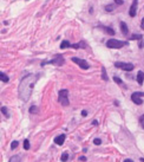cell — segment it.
Wrapping results in <instances>:
<instances>
[{"mask_svg":"<svg viewBox=\"0 0 144 162\" xmlns=\"http://www.w3.org/2000/svg\"><path fill=\"white\" fill-rule=\"evenodd\" d=\"M28 111H30V114H38L39 112V108L37 105H31L30 109H28Z\"/></svg>","mask_w":144,"mask_h":162,"instance_id":"obj_16","label":"cell"},{"mask_svg":"<svg viewBox=\"0 0 144 162\" xmlns=\"http://www.w3.org/2000/svg\"><path fill=\"white\" fill-rule=\"evenodd\" d=\"M130 40H141V39H143V37L141 36V34H132L131 38H129Z\"/></svg>","mask_w":144,"mask_h":162,"instance_id":"obj_19","label":"cell"},{"mask_svg":"<svg viewBox=\"0 0 144 162\" xmlns=\"http://www.w3.org/2000/svg\"><path fill=\"white\" fill-rule=\"evenodd\" d=\"M99 28L102 30V31H104L105 33H108L110 36H115V30L113 28H111V27H108V26H99Z\"/></svg>","mask_w":144,"mask_h":162,"instance_id":"obj_10","label":"cell"},{"mask_svg":"<svg viewBox=\"0 0 144 162\" xmlns=\"http://www.w3.org/2000/svg\"><path fill=\"white\" fill-rule=\"evenodd\" d=\"M64 63H65V59H64L63 56L62 54H57V56H54L53 59H51V60L41 62V66H44L45 64H53V65H57V66H63Z\"/></svg>","mask_w":144,"mask_h":162,"instance_id":"obj_2","label":"cell"},{"mask_svg":"<svg viewBox=\"0 0 144 162\" xmlns=\"http://www.w3.org/2000/svg\"><path fill=\"white\" fill-rule=\"evenodd\" d=\"M0 79L4 82V83H7L9 81V77L6 75V73H4V72H0Z\"/></svg>","mask_w":144,"mask_h":162,"instance_id":"obj_15","label":"cell"},{"mask_svg":"<svg viewBox=\"0 0 144 162\" xmlns=\"http://www.w3.org/2000/svg\"><path fill=\"white\" fill-rule=\"evenodd\" d=\"M67 95H69V91L66 89H63L58 92V102L60 104H63L64 107H67L70 104V101L67 98Z\"/></svg>","mask_w":144,"mask_h":162,"instance_id":"obj_4","label":"cell"},{"mask_svg":"<svg viewBox=\"0 0 144 162\" xmlns=\"http://www.w3.org/2000/svg\"><path fill=\"white\" fill-rule=\"evenodd\" d=\"M138 47H139V49H143V47H144V38H143V39H141V40H139V44H138Z\"/></svg>","mask_w":144,"mask_h":162,"instance_id":"obj_28","label":"cell"},{"mask_svg":"<svg viewBox=\"0 0 144 162\" xmlns=\"http://www.w3.org/2000/svg\"><path fill=\"white\" fill-rule=\"evenodd\" d=\"M137 4H138V0H134V1H132V5L130 6L129 16H130L131 18L136 17V13H137Z\"/></svg>","mask_w":144,"mask_h":162,"instance_id":"obj_7","label":"cell"},{"mask_svg":"<svg viewBox=\"0 0 144 162\" xmlns=\"http://www.w3.org/2000/svg\"><path fill=\"white\" fill-rule=\"evenodd\" d=\"M102 79L105 82L109 81V77H108V75H106V69L104 66H102Z\"/></svg>","mask_w":144,"mask_h":162,"instance_id":"obj_13","label":"cell"},{"mask_svg":"<svg viewBox=\"0 0 144 162\" xmlns=\"http://www.w3.org/2000/svg\"><path fill=\"white\" fill-rule=\"evenodd\" d=\"M115 66L118 68V69H122V70H124V71H132L134 69H135V66H134V64L131 63H124V62H116L115 63Z\"/></svg>","mask_w":144,"mask_h":162,"instance_id":"obj_5","label":"cell"},{"mask_svg":"<svg viewBox=\"0 0 144 162\" xmlns=\"http://www.w3.org/2000/svg\"><path fill=\"white\" fill-rule=\"evenodd\" d=\"M125 45H128V43L120 42V40L113 39V38L109 39L108 42H106V47H109V49H122L123 46H125Z\"/></svg>","mask_w":144,"mask_h":162,"instance_id":"obj_3","label":"cell"},{"mask_svg":"<svg viewBox=\"0 0 144 162\" xmlns=\"http://www.w3.org/2000/svg\"><path fill=\"white\" fill-rule=\"evenodd\" d=\"M141 161H142V162H144V159H143V157H141Z\"/></svg>","mask_w":144,"mask_h":162,"instance_id":"obj_34","label":"cell"},{"mask_svg":"<svg viewBox=\"0 0 144 162\" xmlns=\"http://www.w3.org/2000/svg\"><path fill=\"white\" fill-rule=\"evenodd\" d=\"M18 145H19V142H18V141H13V142L11 143V149H12V150H14V149H16V148L18 147Z\"/></svg>","mask_w":144,"mask_h":162,"instance_id":"obj_24","label":"cell"},{"mask_svg":"<svg viewBox=\"0 0 144 162\" xmlns=\"http://www.w3.org/2000/svg\"><path fill=\"white\" fill-rule=\"evenodd\" d=\"M30 147H31L30 141H28V140H25V141H24V149H25V150H28V149H30Z\"/></svg>","mask_w":144,"mask_h":162,"instance_id":"obj_23","label":"cell"},{"mask_svg":"<svg viewBox=\"0 0 144 162\" xmlns=\"http://www.w3.org/2000/svg\"><path fill=\"white\" fill-rule=\"evenodd\" d=\"M72 62L76 64H78V66L83 69V70H88L90 66H89V64L88 62L85 60V59H80V58H77V57H72Z\"/></svg>","mask_w":144,"mask_h":162,"instance_id":"obj_6","label":"cell"},{"mask_svg":"<svg viewBox=\"0 0 144 162\" xmlns=\"http://www.w3.org/2000/svg\"><path fill=\"white\" fill-rule=\"evenodd\" d=\"M104 9H105L106 12H112V11L115 9V6H113V5H106V6L104 7Z\"/></svg>","mask_w":144,"mask_h":162,"instance_id":"obj_22","label":"cell"},{"mask_svg":"<svg viewBox=\"0 0 144 162\" xmlns=\"http://www.w3.org/2000/svg\"><path fill=\"white\" fill-rule=\"evenodd\" d=\"M1 112L4 114V116L6 117V118H8L9 117V112H8V110H7L6 107H1Z\"/></svg>","mask_w":144,"mask_h":162,"instance_id":"obj_18","label":"cell"},{"mask_svg":"<svg viewBox=\"0 0 144 162\" xmlns=\"http://www.w3.org/2000/svg\"><path fill=\"white\" fill-rule=\"evenodd\" d=\"M67 47H71V44L69 40H63L62 44H60V49H67Z\"/></svg>","mask_w":144,"mask_h":162,"instance_id":"obj_17","label":"cell"},{"mask_svg":"<svg viewBox=\"0 0 144 162\" xmlns=\"http://www.w3.org/2000/svg\"><path fill=\"white\" fill-rule=\"evenodd\" d=\"M39 76L37 75H26L21 81L19 83V88H18V95H19V98L24 102H27L31 95H32V91H33V88H34V84L36 82L38 81Z\"/></svg>","mask_w":144,"mask_h":162,"instance_id":"obj_1","label":"cell"},{"mask_svg":"<svg viewBox=\"0 0 144 162\" xmlns=\"http://www.w3.org/2000/svg\"><path fill=\"white\" fill-rule=\"evenodd\" d=\"M60 160L63 162H66L67 160H69V154L66 153V152H64L63 154H62V157H60Z\"/></svg>","mask_w":144,"mask_h":162,"instance_id":"obj_21","label":"cell"},{"mask_svg":"<svg viewBox=\"0 0 144 162\" xmlns=\"http://www.w3.org/2000/svg\"><path fill=\"white\" fill-rule=\"evenodd\" d=\"M81 116L86 117V116H88V111H86V110H83V111H81Z\"/></svg>","mask_w":144,"mask_h":162,"instance_id":"obj_29","label":"cell"},{"mask_svg":"<svg viewBox=\"0 0 144 162\" xmlns=\"http://www.w3.org/2000/svg\"><path fill=\"white\" fill-rule=\"evenodd\" d=\"M93 143L96 144V145H100V143H102V140H100V138H95V140H93Z\"/></svg>","mask_w":144,"mask_h":162,"instance_id":"obj_25","label":"cell"},{"mask_svg":"<svg viewBox=\"0 0 144 162\" xmlns=\"http://www.w3.org/2000/svg\"><path fill=\"white\" fill-rule=\"evenodd\" d=\"M123 162H134V161H132V160H130V159H125Z\"/></svg>","mask_w":144,"mask_h":162,"instance_id":"obj_33","label":"cell"},{"mask_svg":"<svg viewBox=\"0 0 144 162\" xmlns=\"http://www.w3.org/2000/svg\"><path fill=\"white\" fill-rule=\"evenodd\" d=\"M113 82H115V83H117L118 85H124L123 81H122L119 77H117V76H115V77H113Z\"/></svg>","mask_w":144,"mask_h":162,"instance_id":"obj_20","label":"cell"},{"mask_svg":"<svg viewBox=\"0 0 144 162\" xmlns=\"http://www.w3.org/2000/svg\"><path fill=\"white\" fill-rule=\"evenodd\" d=\"M115 1V4L118 5V6H120V5H123L124 4V0H113Z\"/></svg>","mask_w":144,"mask_h":162,"instance_id":"obj_26","label":"cell"},{"mask_svg":"<svg viewBox=\"0 0 144 162\" xmlns=\"http://www.w3.org/2000/svg\"><path fill=\"white\" fill-rule=\"evenodd\" d=\"M131 101L137 104V105H142L143 104V101H142V97L138 95V92H134L132 95H131Z\"/></svg>","mask_w":144,"mask_h":162,"instance_id":"obj_8","label":"cell"},{"mask_svg":"<svg viewBox=\"0 0 144 162\" xmlns=\"http://www.w3.org/2000/svg\"><path fill=\"white\" fill-rule=\"evenodd\" d=\"M79 161H86V157H85V156H80V157H79Z\"/></svg>","mask_w":144,"mask_h":162,"instance_id":"obj_31","label":"cell"},{"mask_svg":"<svg viewBox=\"0 0 144 162\" xmlns=\"http://www.w3.org/2000/svg\"><path fill=\"white\" fill-rule=\"evenodd\" d=\"M120 31L123 34H128L129 33V30H128V25H126L124 21H120Z\"/></svg>","mask_w":144,"mask_h":162,"instance_id":"obj_12","label":"cell"},{"mask_svg":"<svg viewBox=\"0 0 144 162\" xmlns=\"http://www.w3.org/2000/svg\"><path fill=\"white\" fill-rule=\"evenodd\" d=\"M8 162H21V157L19 155H13V156L9 157Z\"/></svg>","mask_w":144,"mask_h":162,"instance_id":"obj_14","label":"cell"},{"mask_svg":"<svg viewBox=\"0 0 144 162\" xmlns=\"http://www.w3.org/2000/svg\"><path fill=\"white\" fill-rule=\"evenodd\" d=\"M141 28H142V30H144V18L142 19V23H141Z\"/></svg>","mask_w":144,"mask_h":162,"instance_id":"obj_32","label":"cell"},{"mask_svg":"<svg viewBox=\"0 0 144 162\" xmlns=\"http://www.w3.org/2000/svg\"><path fill=\"white\" fill-rule=\"evenodd\" d=\"M143 82H144V72L138 71V73H137V83H138L139 85H142Z\"/></svg>","mask_w":144,"mask_h":162,"instance_id":"obj_11","label":"cell"},{"mask_svg":"<svg viewBox=\"0 0 144 162\" xmlns=\"http://www.w3.org/2000/svg\"><path fill=\"white\" fill-rule=\"evenodd\" d=\"M139 123H141L142 128L144 129V115H142V116H141V118H139Z\"/></svg>","mask_w":144,"mask_h":162,"instance_id":"obj_27","label":"cell"},{"mask_svg":"<svg viewBox=\"0 0 144 162\" xmlns=\"http://www.w3.org/2000/svg\"><path fill=\"white\" fill-rule=\"evenodd\" d=\"M65 138H66V135H65V134H62V135L57 136V137L54 138V142H56V144H58V145H63L64 142H65Z\"/></svg>","mask_w":144,"mask_h":162,"instance_id":"obj_9","label":"cell"},{"mask_svg":"<svg viewBox=\"0 0 144 162\" xmlns=\"http://www.w3.org/2000/svg\"><path fill=\"white\" fill-rule=\"evenodd\" d=\"M92 126H98V121L93 119V121H92Z\"/></svg>","mask_w":144,"mask_h":162,"instance_id":"obj_30","label":"cell"}]
</instances>
